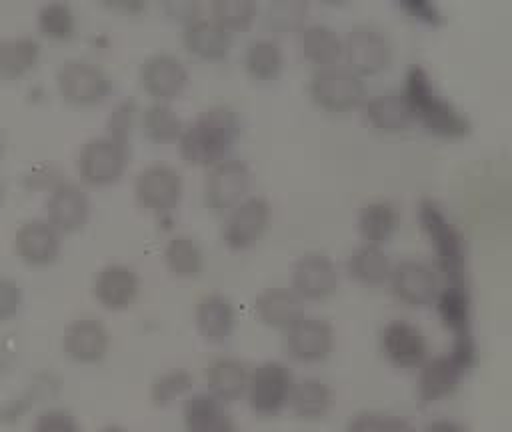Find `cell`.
<instances>
[{
	"mask_svg": "<svg viewBox=\"0 0 512 432\" xmlns=\"http://www.w3.org/2000/svg\"><path fill=\"white\" fill-rule=\"evenodd\" d=\"M240 136V118L228 104H212L200 110L178 138V152L192 166L210 168L226 158Z\"/></svg>",
	"mask_w": 512,
	"mask_h": 432,
	"instance_id": "6da1fadb",
	"label": "cell"
},
{
	"mask_svg": "<svg viewBox=\"0 0 512 432\" xmlns=\"http://www.w3.org/2000/svg\"><path fill=\"white\" fill-rule=\"evenodd\" d=\"M420 232L432 252L442 284L468 282V248L464 234L434 198H422L416 210Z\"/></svg>",
	"mask_w": 512,
	"mask_h": 432,
	"instance_id": "7a4b0ae2",
	"label": "cell"
},
{
	"mask_svg": "<svg viewBox=\"0 0 512 432\" xmlns=\"http://www.w3.org/2000/svg\"><path fill=\"white\" fill-rule=\"evenodd\" d=\"M402 90L412 106L414 120H420L428 132L444 138H458L470 130L466 114L438 90L426 66H408Z\"/></svg>",
	"mask_w": 512,
	"mask_h": 432,
	"instance_id": "3957f363",
	"label": "cell"
},
{
	"mask_svg": "<svg viewBox=\"0 0 512 432\" xmlns=\"http://www.w3.org/2000/svg\"><path fill=\"white\" fill-rule=\"evenodd\" d=\"M294 380L296 376L284 360L268 358L252 366L244 394L252 414L272 418L286 410Z\"/></svg>",
	"mask_w": 512,
	"mask_h": 432,
	"instance_id": "277c9868",
	"label": "cell"
},
{
	"mask_svg": "<svg viewBox=\"0 0 512 432\" xmlns=\"http://www.w3.org/2000/svg\"><path fill=\"white\" fill-rule=\"evenodd\" d=\"M128 140L116 134H100L88 138L76 158L80 180L90 186L116 184L128 166Z\"/></svg>",
	"mask_w": 512,
	"mask_h": 432,
	"instance_id": "5b68a950",
	"label": "cell"
},
{
	"mask_svg": "<svg viewBox=\"0 0 512 432\" xmlns=\"http://www.w3.org/2000/svg\"><path fill=\"white\" fill-rule=\"evenodd\" d=\"M312 100L330 112H344L366 100L364 78L346 62L314 66L308 78Z\"/></svg>",
	"mask_w": 512,
	"mask_h": 432,
	"instance_id": "8992f818",
	"label": "cell"
},
{
	"mask_svg": "<svg viewBox=\"0 0 512 432\" xmlns=\"http://www.w3.org/2000/svg\"><path fill=\"white\" fill-rule=\"evenodd\" d=\"M134 198L140 208L162 218L172 214L184 192L182 174L166 162H150L134 178Z\"/></svg>",
	"mask_w": 512,
	"mask_h": 432,
	"instance_id": "52a82bcc",
	"label": "cell"
},
{
	"mask_svg": "<svg viewBox=\"0 0 512 432\" xmlns=\"http://www.w3.org/2000/svg\"><path fill=\"white\" fill-rule=\"evenodd\" d=\"M56 88L74 106H94L110 96L112 78L88 58H68L56 70Z\"/></svg>",
	"mask_w": 512,
	"mask_h": 432,
	"instance_id": "ba28073f",
	"label": "cell"
},
{
	"mask_svg": "<svg viewBox=\"0 0 512 432\" xmlns=\"http://www.w3.org/2000/svg\"><path fill=\"white\" fill-rule=\"evenodd\" d=\"M440 284L442 282L434 264L414 256L396 260L388 278V288L392 296L400 304L414 310L434 306Z\"/></svg>",
	"mask_w": 512,
	"mask_h": 432,
	"instance_id": "9c48e42d",
	"label": "cell"
},
{
	"mask_svg": "<svg viewBox=\"0 0 512 432\" xmlns=\"http://www.w3.org/2000/svg\"><path fill=\"white\" fill-rule=\"evenodd\" d=\"M270 218L272 206L268 198L262 194H250L224 214L220 240L228 250H248L266 234Z\"/></svg>",
	"mask_w": 512,
	"mask_h": 432,
	"instance_id": "30bf717a",
	"label": "cell"
},
{
	"mask_svg": "<svg viewBox=\"0 0 512 432\" xmlns=\"http://www.w3.org/2000/svg\"><path fill=\"white\" fill-rule=\"evenodd\" d=\"M252 170L242 158H226L208 168L202 182V196L208 210L226 214L230 208L250 196Z\"/></svg>",
	"mask_w": 512,
	"mask_h": 432,
	"instance_id": "8fae6325",
	"label": "cell"
},
{
	"mask_svg": "<svg viewBox=\"0 0 512 432\" xmlns=\"http://www.w3.org/2000/svg\"><path fill=\"white\" fill-rule=\"evenodd\" d=\"M336 344V330L324 316L304 314L282 332V346L288 358L300 364L324 362Z\"/></svg>",
	"mask_w": 512,
	"mask_h": 432,
	"instance_id": "7c38bea8",
	"label": "cell"
},
{
	"mask_svg": "<svg viewBox=\"0 0 512 432\" xmlns=\"http://www.w3.org/2000/svg\"><path fill=\"white\" fill-rule=\"evenodd\" d=\"M342 56L362 78L374 76L390 66L392 42L388 34L374 24H354L342 36Z\"/></svg>",
	"mask_w": 512,
	"mask_h": 432,
	"instance_id": "4fadbf2b",
	"label": "cell"
},
{
	"mask_svg": "<svg viewBox=\"0 0 512 432\" xmlns=\"http://www.w3.org/2000/svg\"><path fill=\"white\" fill-rule=\"evenodd\" d=\"M340 286V268L336 260L322 252L310 250L300 254L290 268V288L304 302H322L336 294Z\"/></svg>",
	"mask_w": 512,
	"mask_h": 432,
	"instance_id": "5bb4252c",
	"label": "cell"
},
{
	"mask_svg": "<svg viewBox=\"0 0 512 432\" xmlns=\"http://www.w3.org/2000/svg\"><path fill=\"white\" fill-rule=\"evenodd\" d=\"M138 80L156 102H172L186 90L190 72L180 56L160 50L144 58L138 68Z\"/></svg>",
	"mask_w": 512,
	"mask_h": 432,
	"instance_id": "9a60e30c",
	"label": "cell"
},
{
	"mask_svg": "<svg viewBox=\"0 0 512 432\" xmlns=\"http://www.w3.org/2000/svg\"><path fill=\"white\" fill-rule=\"evenodd\" d=\"M380 350L396 368H418L428 354V340L420 324L408 318H392L380 328Z\"/></svg>",
	"mask_w": 512,
	"mask_h": 432,
	"instance_id": "2e32d148",
	"label": "cell"
},
{
	"mask_svg": "<svg viewBox=\"0 0 512 432\" xmlns=\"http://www.w3.org/2000/svg\"><path fill=\"white\" fill-rule=\"evenodd\" d=\"M46 220L64 236L82 230L92 212L90 196L86 190L72 180H58L52 184L44 202Z\"/></svg>",
	"mask_w": 512,
	"mask_h": 432,
	"instance_id": "e0dca14e",
	"label": "cell"
},
{
	"mask_svg": "<svg viewBox=\"0 0 512 432\" xmlns=\"http://www.w3.org/2000/svg\"><path fill=\"white\" fill-rule=\"evenodd\" d=\"M112 344L108 326L96 316H80L66 324L62 332V352L76 364H98L102 362Z\"/></svg>",
	"mask_w": 512,
	"mask_h": 432,
	"instance_id": "ac0fdd59",
	"label": "cell"
},
{
	"mask_svg": "<svg viewBox=\"0 0 512 432\" xmlns=\"http://www.w3.org/2000/svg\"><path fill=\"white\" fill-rule=\"evenodd\" d=\"M14 252L26 266H50L60 258L62 234L46 218H28L14 232Z\"/></svg>",
	"mask_w": 512,
	"mask_h": 432,
	"instance_id": "d6986e66",
	"label": "cell"
},
{
	"mask_svg": "<svg viewBox=\"0 0 512 432\" xmlns=\"http://www.w3.org/2000/svg\"><path fill=\"white\" fill-rule=\"evenodd\" d=\"M140 294V276L126 262H108L98 268L92 280L94 300L110 312L130 308Z\"/></svg>",
	"mask_w": 512,
	"mask_h": 432,
	"instance_id": "ffe728a7",
	"label": "cell"
},
{
	"mask_svg": "<svg viewBox=\"0 0 512 432\" xmlns=\"http://www.w3.org/2000/svg\"><path fill=\"white\" fill-rule=\"evenodd\" d=\"M194 328L198 336L212 346L230 340L236 328V308L228 294L204 292L194 304Z\"/></svg>",
	"mask_w": 512,
	"mask_h": 432,
	"instance_id": "44dd1931",
	"label": "cell"
},
{
	"mask_svg": "<svg viewBox=\"0 0 512 432\" xmlns=\"http://www.w3.org/2000/svg\"><path fill=\"white\" fill-rule=\"evenodd\" d=\"M416 370V394L424 404H434L448 398L466 374L450 352L428 356Z\"/></svg>",
	"mask_w": 512,
	"mask_h": 432,
	"instance_id": "7402d4cb",
	"label": "cell"
},
{
	"mask_svg": "<svg viewBox=\"0 0 512 432\" xmlns=\"http://www.w3.org/2000/svg\"><path fill=\"white\" fill-rule=\"evenodd\" d=\"M182 428L184 432H236V422L228 404L208 390H198L182 400Z\"/></svg>",
	"mask_w": 512,
	"mask_h": 432,
	"instance_id": "603a6c76",
	"label": "cell"
},
{
	"mask_svg": "<svg viewBox=\"0 0 512 432\" xmlns=\"http://www.w3.org/2000/svg\"><path fill=\"white\" fill-rule=\"evenodd\" d=\"M438 320L446 332H450L452 342L474 340L472 336V298L468 282L464 284H440L438 296L434 300Z\"/></svg>",
	"mask_w": 512,
	"mask_h": 432,
	"instance_id": "cb8c5ba5",
	"label": "cell"
},
{
	"mask_svg": "<svg viewBox=\"0 0 512 432\" xmlns=\"http://www.w3.org/2000/svg\"><path fill=\"white\" fill-rule=\"evenodd\" d=\"M184 48L202 60H222L232 48V32L220 26L212 16L194 14L182 28Z\"/></svg>",
	"mask_w": 512,
	"mask_h": 432,
	"instance_id": "d4e9b609",
	"label": "cell"
},
{
	"mask_svg": "<svg viewBox=\"0 0 512 432\" xmlns=\"http://www.w3.org/2000/svg\"><path fill=\"white\" fill-rule=\"evenodd\" d=\"M304 300L290 286H268L254 298V314L260 324L276 330H286L306 314Z\"/></svg>",
	"mask_w": 512,
	"mask_h": 432,
	"instance_id": "484cf974",
	"label": "cell"
},
{
	"mask_svg": "<svg viewBox=\"0 0 512 432\" xmlns=\"http://www.w3.org/2000/svg\"><path fill=\"white\" fill-rule=\"evenodd\" d=\"M248 376H250V366L232 354H220L212 358L206 366L204 380H206V390L222 400L224 404H232L246 394L248 386Z\"/></svg>",
	"mask_w": 512,
	"mask_h": 432,
	"instance_id": "4316f807",
	"label": "cell"
},
{
	"mask_svg": "<svg viewBox=\"0 0 512 432\" xmlns=\"http://www.w3.org/2000/svg\"><path fill=\"white\" fill-rule=\"evenodd\" d=\"M364 116L366 120L384 132H398L408 128L414 122L412 106L400 88H388L374 92L364 100Z\"/></svg>",
	"mask_w": 512,
	"mask_h": 432,
	"instance_id": "83f0119b",
	"label": "cell"
},
{
	"mask_svg": "<svg viewBox=\"0 0 512 432\" xmlns=\"http://www.w3.org/2000/svg\"><path fill=\"white\" fill-rule=\"evenodd\" d=\"M400 226L398 206L388 198H370L360 204L356 228L362 242L386 246Z\"/></svg>",
	"mask_w": 512,
	"mask_h": 432,
	"instance_id": "f1b7e54d",
	"label": "cell"
},
{
	"mask_svg": "<svg viewBox=\"0 0 512 432\" xmlns=\"http://www.w3.org/2000/svg\"><path fill=\"white\" fill-rule=\"evenodd\" d=\"M392 264L384 246L360 242L346 258V274L362 286H382L388 284Z\"/></svg>",
	"mask_w": 512,
	"mask_h": 432,
	"instance_id": "f546056e",
	"label": "cell"
},
{
	"mask_svg": "<svg viewBox=\"0 0 512 432\" xmlns=\"http://www.w3.org/2000/svg\"><path fill=\"white\" fill-rule=\"evenodd\" d=\"M334 402L332 388L318 376H302L294 380L288 410L300 420L324 418Z\"/></svg>",
	"mask_w": 512,
	"mask_h": 432,
	"instance_id": "4dcf8cb0",
	"label": "cell"
},
{
	"mask_svg": "<svg viewBox=\"0 0 512 432\" xmlns=\"http://www.w3.org/2000/svg\"><path fill=\"white\" fill-rule=\"evenodd\" d=\"M298 48L314 66L332 64L342 58V36L328 22H306L298 30Z\"/></svg>",
	"mask_w": 512,
	"mask_h": 432,
	"instance_id": "1f68e13d",
	"label": "cell"
},
{
	"mask_svg": "<svg viewBox=\"0 0 512 432\" xmlns=\"http://www.w3.org/2000/svg\"><path fill=\"white\" fill-rule=\"evenodd\" d=\"M162 262L170 276L190 280L204 270V252L192 234L176 232L162 248Z\"/></svg>",
	"mask_w": 512,
	"mask_h": 432,
	"instance_id": "d6a6232c",
	"label": "cell"
},
{
	"mask_svg": "<svg viewBox=\"0 0 512 432\" xmlns=\"http://www.w3.org/2000/svg\"><path fill=\"white\" fill-rule=\"evenodd\" d=\"M244 70L254 80H274L284 68V50L276 36L252 38L242 54Z\"/></svg>",
	"mask_w": 512,
	"mask_h": 432,
	"instance_id": "836d02e7",
	"label": "cell"
},
{
	"mask_svg": "<svg viewBox=\"0 0 512 432\" xmlns=\"http://www.w3.org/2000/svg\"><path fill=\"white\" fill-rule=\"evenodd\" d=\"M40 42L30 34L0 38V78H20L40 60Z\"/></svg>",
	"mask_w": 512,
	"mask_h": 432,
	"instance_id": "e575fe53",
	"label": "cell"
},
{
	"mask_svg": "<svg viewBox=\"0 0 512 432\" xmlns=\"http://www.w3.org/2000/svg\"><path fill=\"white\" fill-rule=\"evenodd\" d=\"M184 130L182 118L176 114L170 102H152L142 114V132L156 144L178 142Z\"/></svg>",
	"mask_w": 512,
	"mask_h": 432,
	"instance_id": "d590c367",
	"label": "cell"
},
{
	"mask_svg": "<svg viewBox=\"0 0 512 432\" xmlns=\"http://www.w3.org/2000/svg\"><path fill=\"white\" fill-rule=\"evenodd\" d=\"M194 376L186 368H168L154 376L150 382V402L156 408H168L176 400H184L192 392Z\"/></svg>",
	"mask_w": 512,
	"mask_h": 432,
	"instance_id": "8d00e7d4",
	"label": "cell"
},
{
	"mask_svg": "<svg viewBox=\"0 0 512 432\" xmlns=\"http://www.w3.org/2000/svg\"><path fill=\"white\" fill-rule=\"evenodd\" d=\"M36 28L50 40H68L76 32V14L66 2H44L36 12Z\"/></svg>",
	"mask_w": 512,
	"mask_h": 432,
	"instance_id": "74e56055",
	"label": "cell"
},
{
	"mask_svg": "<svg viewBox=\"0 0 512 432\" xmlns=\"http://www.w3.org/2000/svg\"><path fill=\"white\" fill-rule=\"evenodd\" d=\"M308 2L302 0H278L266 4L264 22L276 34L296 32L306 24Z\"/></svg>",
	"mask_w": 512,
	"mask_h": 432,
	"instance_id": "f35d334b",
	"label": "cell"
},
{
	"mask_svg": "<svg viewBox=\"0 0 512 432\" xmlns=\"http://www.w3.org/2000/svg\"><path fill=\"white\" fill-rule=\"evenodd\" d=\"M208 10L210 16L228 32H238L250 28L256 20L258 4L252 0H214Z\"/></svg>",
	"mask_w": 512,
	"mask_h": 432,
	"instance_id": "ab89813d",
	"label": "cell"
},
{
	"mask_svg": "<svg viewBox=\"0 0 512 432\" xmlns=\"http://www.w3.org/2000/svg\"><path fill=\"white\" fill-rule=\"evenodd\" d=\"M32 432H82V424L68 408L50 406L34 416Z\"/></svg>",
	"mask_w": 512,
	"mask_h": 432,
	"instance_id": "60d3db41",
	"label": "cell"
},
{
	"mask_svg": "<svg viewBox=\"0 0 512 432\" xmlns=\"http://www.w3.org/2000/svg\"><path fill=\"white\" fill-rule=\"evenodd\" d=\"M22 302V286L10 276H0V324L18 316Z\"/></svg>",
	"mask_w": 512,
	"mask_h": 432,
	"instance_id": "b9f144b4",
	"label": "cell"
},
{
	"mask_svg": "<svg viewBox=\"0 0 512 432\" xmlns=\"http://www.w3.org/2000/svg\"><path fill=\"white\" fill-rule=\"evenodd\" d=\"M386 416L382 412H358L348 420L346 432H386Z\"/></svg>",
	"mask_w": 512,
	"mask_h": 432,
	"instance_id": "7bdbcfd3",
	"label": "cell"
},
{
	"mask_svg": "<svg viewBox=\"0 0 512 432\" xmlns=\"http://www.w3.org/2000/svg\"><path fill=\"white\" fill-rule=\"evenodd\" d=\"M412 18L420 20V22H426V24H436L440 22L442 14H440V8L430 2V0H406L400 4Z\"/></svg>",
	"mask_w": 512,
	"mask_h": 432,
	"instance_id": "ee69618b",
	"label": "cell"
},
{
	"mask_svg": "<svg viewBox=\"0 0 512 432\" xmlns=\"http://www.w3.org/2000/svg\"><path fill=\"white\" fill-rule=\"evenodd\" d=\"M422 432H468L460 422L456 420H450V418H436V420H430Z\"/></svg>",
	"mask_w": 512,
	"mask_h": 432,
	"instance_id": "f6af8a7d",
	"label": "cell"
},
{
	"mask_svg": "<svg viewBox=\"0 0 512 432\" xmlns=\"http://www.w3.org/2000/svg\"><path fill=\"white\" fill-rule=\"evenodd\" d=\"M98 432H128V430L124 426H120V424H106Z\"/></svg>",
	"mask_w": 512,
	"mask_h": 432,
	"instance_id": "bcb514c9",
	"label": "cell"
},
{
	"mask_svg": "<svg viewBox=\"0 0 512 432\" xmlns=\"http://www.w3.org/2000/svg\"><path fill=\"white\" fill-rule=\"evenodd\" d=\"M2 372H4V358H2V352H0V376H2Z\"/></svg>",
	"mask_w": 512,
	"mask_h": 432,
	"instance_id": "7dc6e473",
	"label": "cell"
},
{
	"mask_svg": "<svg viewBox=\"0 0 512 432\" xmlns=\"http://www.w3.org/2000/svg\"><path fill=\"white\" fill-rule=\"evenodd\" d=\"M2 196H4V188H2V182H0V202H2Z\"/></svg>",
	"mask_w": 512,
	"mask_h": 432,
	"instance_id": "c3c4849f",
	"label": "cell"
}]
</instances>
